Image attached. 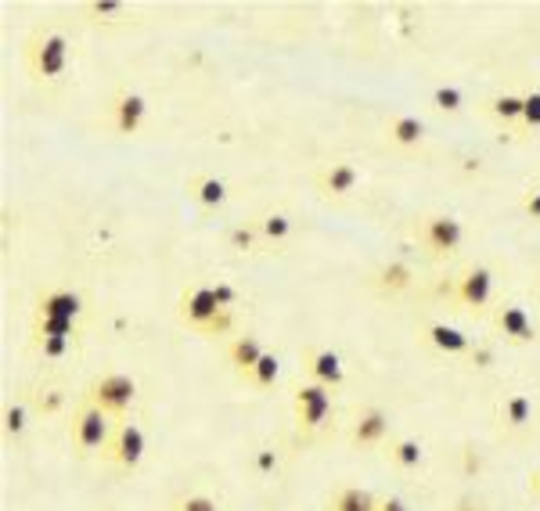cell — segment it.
Returning a JSON list of instances; mask_svg holds the SVG:
<instances>
[{"mask_svg":"<svg viewBox=\"0 0 540 511\" xmlns=\"http://www.w3.org/2000/svg\"><path fill=\"white\" fill-rule=\"evenodd\" d=\"M22 65L29 80L40 87H58L69 76L72 65V44L58 26H36L22 44Z\"/></svg>","mask_w":540,"mask_h":511,"instance_id":"obj_1","label":"cell"},{"mask_svg":"<svg viewBox=\"0 0 540 511\" xmlns=\"http://www.w3.org/2000/svg\"><path fill=\"white\" fill-rule=\"evenodd\" d=\"M177 317L184 328L198 335H209V339H220V335L231 332V310L216 303V292L213 285H191L180 292L177 299Z\"/></svg>","mask_w":540,"mask_h":511,"instance_id":"obj_2","label":"cell"},{"mask_svg":"<svg viewBox=\"0 0 540 511\" xmlns=\"http://www.w3.org/2000/svg\"><path fill=\"white\" fill-rule=\"evenodd\" d=\"M116 422L112 414H105L98 404H90L87 396L80 400V407L69 418V447L76 450V458H105L108 443H112Z\"/></svg>","mask_w":540,"mask_h":511,"instance_id":"obj_3","label":"cell"},{"mask_svg":"<svg viewBox=\"0 0 540 511\" xmlns=\"http://www.w3.org/2000/svg\"><path fill=\"white\" fill-rule=\"evenodd\" d=\"M292 411H296V436L314 440V436H321L335 422L332 389L306 378V382L296 386V393H292Z\"/></svg>","mask_w":540,"mask_h":511,"instance_id":"obj_4","label":"cell"},{"mask_svg":"<svg viewBox=\"0 0 540 511\" xmlns=\"http://www.w3.org/2000/svg\"><path fill=\"white\" fill-rule=\"evenodd\" d=\"M90 400V404H98L105 414H112V418H126V411L134 407L137 400V382L126 371H108V375L94 378L87 386V393H83Z\"/></svg>","mask_w":540,"mask_h":511,"instance_id":"obj_5","label":"cell"},{"mask_svg":"<svg viewBox=\"0 0 540 511\" xmlns=\"http://www.w3.org/2000/svg\"><path fill=\"white\" fill-rule=\"evenodd\" d=\"M148 454V432L134 422V418H119L116 432H112V443L105 450V461L119 472H137Z\"/></svg>","mask_w":540,"mask_h":511,"instance_id":"obj_6","label":"cell"},{"mask_svg":"<svg viewBox=\"0 0 540 511\" xmlns=\"http://www.w3.org/2000/svg\"><path fill=\"white\" fill-rule=\"evenodd\" d=\"M418 238H422L432 260H447V256H458V249L465 245V224L458 216L432 213L418 224Z\"/></svg>","mask_w":540,"mask_h":511,"instance_id":"obj_7","label":"cell"},{"mask_svg":"<svg viewBox=\"0 0 540 511\" xmlns=\"http://www.w3.org/2000/svg\"><path fill=\"white\" fill-rule=\"evenodd\" d=\"M490 328H494L504 342H512V346H533V342L540 339L530 310H526L522 303H515V299H501V303L494 306Z\"/></svg>","mask_w":540,"mask_h":511,"instance_id":"obj_8","label":"cell"},{"mask_svg":"<svg viewBox=\"0 0 540 511\" xmlns=\"http://www.w3.org/2000/svg\"><path fill=\"white\" fill-rule=\"evenodd\" d=\"M450 299L461 303L472 314H486V306L494 303V270L490 267H468L454 285H450Z\"/></svg>","mask_w":540,"mask_h":511,"instance_id":"obj_9","label":"cell"},{"mask_svg":"<svg viewBox=\"0 0 540 511\" xmlns=\"http://www.w3.org/2000/svg\"><path fill=\"white\" fill-rule=\"evenodd\" d=\"M144 119H148V98H144L141 90L123 87L108 98V123H112V130H116L119 137L141 134Z\"/></svg>","mask_w":540,"mask_h":511,"instance_id":"obj_10","label":"cell"},{"mask_svg":"<svg viewBox=\"0 0 540 511\" xmlns=\"http://www.w3.org/2000/svg\"><path fill=\"white\" fill-rule=\"evenodd\" d=\"M314 188L332 202H346V198L357 195L360 188V166L350 159H332L324 162L321 170L314 173Z\"/></svg>","mask_w":540,"mask_h":511,"instance_id":"obj_11","label":"cell"},{"mask_svg":"<svg viewBox=\"0 0 540 511\" xmlns=\"http://www.w3.org/2000/svg\"><path fill=\"white\" fill-rule=\"evenodd\" d=\"M389 429H393V418H389L386 407H360L357 418H353L350 425V447L357 450H375V447H386L393 436H389Z\"/></svg>","mask_w":540,"mask_h":511,"instance_id":"obj_12","label":"cell"},{"mask_svg":"<svg viewBox=\"0 0 540 511\" xmlns=\"http://www.w3.org/2000/svg\"><path fill=\"white\" fill-rule=\"evenodd\" d=\"M303 368L310 382H321L328 389H339L346 382V364L332 346H306L303 350Z\"/></svg>","mask_w":540,"mask_h":511,"instance_id":"obj_13","label":"cell"},{"mask_svg":"<svg viewBox=\"0 0 540 511\" xmlns=\"http://www.w3.org/2000/svg\"><path fill=\"white\" fill-rule=\"evenodd\" d=\"M533 414H537V404H533L530 393H504L501 404H497V422L508 436H519L533 425Z\"/></svg>","mask_w":540,"mask_h":511,"instance_id":"obj_14","label":"cell"},{"mask_svg":"<svg viewBox=\"0 0 540 511\" xmlns=\"http://www.w3.org/2000/svg\"><path fill=\"white\" fill-rule=\"evenodd\" d=\"M83 314V296L80 292H72V288L58 285V288H47L36 296V310L33 317H62V321H80Z\"/></svg>","mask_w":540,"mask_h":511,"instance_id":"obj_15","label":"cell"},{"mask_svg":"<svg viewBox=\"0 0 540 511\" xmlns=\"http://www.w3.org/2000/svg\"><path fill=\"white\" fill-rule=\"evenodd\" d=\"M425 342H429L432 350H440L447 353V357H468L472 353V339H468L461 328H454V324L447 321H429L422 328Z\"/></svg>","mask_w":540,"mask_h":511,"instance_id":"obj_16","label":"cell"},{"mask_svg":"<svg viewBox=\"0 0 540 511\" xmlns=\"http://www.w3.org/2000/svg\"><path fill=\"white\" fill-rule=\"evenodd\" d=\"M188 195L198 202V209H206V213H216V209L227 206V198H231V188H227L224 177H216V173H195L188 180Z\"/></svg>","mask_w":540,"mask_h":511,"instance_id":"obj_17","label":"cell"},{"mask_svg":"<svg viewBox=\"0 0 540 511\" xmlns=\"http://www.w3.org/2000/svg\"><path fill=\"white\" fill-rule=\"evenodd\" d=\"M386 137H389V144H396V148L414 152V148H422V144L429 141V126H425L418 116H407V112H400V116L386 119Z\"/></svg>","mask_w":540,"mask_h":511,"instance_id":"obj_18","label":"cell"},{"mask_svg":"<svg viewBox=\"0 0 540 511\" xmlns=\"http://www.w3.org/2000/svg\"><path fill=\"white\" fill-rule=\"evenodd\" d=\"M263 353H267V350H263V342L256 339V335H249V332L234 335V339L227 342V364H231L238 378L249 375V371L263 360Z\"/></svg>","mask_w":540,"mask_h":511,"instance_id":"obj_19","label":"cell"},{"mask_svg":"<svg viewBox=\"0 0 540 511\" xmlns=\"http://www.w3.org/2000/svg\"><path fill=\"white\" fill-rule=\"evenodd\" d=\"M386 454L400 472H418L425 465V447L418 440H411V436H393L386 443Z\"/></svg>","mask_w":540,"mask_h":511,"instance_id":"obj_20","label":"cell"},{"mask_svg":"<svg viewBox=\"0 0 540 511\" xmlns=\"http://www.w3.org/2000/svg\"><path fill=\"white\" fill-rule=\"evenodd\" d=\"M486 112L494 116V123L501 130H515V126H522V94H515V90L494 94V98L486 101Z\"/></svg>","mask_w":540,"mask_h":511,"instance_id":"obj_21","label":"cell"},{"mask_svg":"<svg viewBox=\"0 0 540 511\" xmlns=\"http://www.w3.org/2000/svg\"><path fill=\"white\" fill-rule=\"evenodd\" d=\"M411 281H414V267L407 260H389L386 267H378L375 274L378 292H386V296H396V292L411 288Z\"/></svg>","mask_w":540,"mask_h":511,"instance_id":"obj_22","label":"cell"},{"mask_svg":"<svg viewBox=\"0 0 540 511\" xmlns=\"http://www.w3.org/2000/svg\"><path fill=\"white\" fill-rule=\"evenodd\" d=\"M378 501L382 497H375L364 486H342L328 501V511H378Z\"/></svg>","mask_w":540,"mask_h":511,"instance_id":"obj_23","label":"cell"},{"mask_svg":"<svg viewBox=\"0 0 540 511\" xmlns=\"http://www.w3.org/2000/svg\"><path fill=\"white\" fill-rule=\"evenodd\" d=\"M256 227H260L263 242H270V245H285L288 238H292V231H296L292 216L281 213V209H270L267 216H260V220H256Z\"/></svg>","mask_w":540,"mask_h":511,"instance_id":"obj_24","label":"cell"},{"mask_svg":"<svg viewBox=\"0 0 540 511\" xmlns=\"http://www.w3.org/2000/svg\"><path fill=\"white\" fill-rule=\"evenodd\" d=\"M33 339H80V321H62V317H33Z\"/></svg>","mask_w":540,"mask_h":511,"instance_id":"obj_25","label":"cell"},{"mask_svg":"<svg viewBox=\"0 0 540 511\" xmlns=\"http://www.w3.org/2000/svg\"><path fill=\"white\" fill-rule=\"evenodd\" d=\"M33 425V414H29V404L26 400H15V404L4 407V440H22Z\"/></svg>","mask_w":540,"mask_h":511,"instance_id":"obj_26","label":"cell"},{"mask_svg":"<svg viewBox=\"0 0 540 511\" xmlns=\"http://www.w3.org/2000/svg\"><path fill=\"white\" fill-rule=\"evenodd\" d=\"M278 378H281V360L274 357V353H263V360L242 378V382H245V386H252V389H274V382H278Z\"/></svg>","mask_w":540,"mask_h":511,"instance_id":"obj_27","label":"cell"},{"mask_svg":"<svg viewBox=\"0 0 540 511\" xmlns=\"http://www.w3.org/2000/svg\"><path fill=\"white\" fill-rule=\"evenodd\" d=\"M429 101L436 112H443V116H458L461 108H465V90L454 87V83H440V87H432Z\"/></svg>","mask_w":540,"mask_h":511,"instance_id":"obj_28","label":"cell"},{"mask_svg":"<svg viewBox=\"0 0 540 511\" xmlns=\"http://www.w3.org/2000/svg\"><path fill=\"white\" fill-rule=\"evenodd\" d=\"M263 238H260V227L256 224H238V227H231L227 231V249L231 252H256V245H260Z\"/></svg>","mask_w":540,"mask_h":511,"instance_id":"obj_29","label":"cell"},{"mask_svg":"<svg viewBox=\"0 0 540 511\" xmlns=\"http://www.w3.org/2000/svg\"><path fill=\"white\" fill-rule=\"evenodd\" d=\"M170 511H220V504H216V497L206 494V490H191V494L177 497Z\"/></svg>","mask_w":540,"mask_h":511,"instance_id":"obj_30","label":"cell"},{"mask_svg":"<svg viewBox=\"0 0 540 511\" xmlns=\"http://www.w3.org/2000/svg\"><path fill=\"white\" fill-rule=\"evenodd\" d=\"M72 346H76V339H33V350L40 353L44 360H62V357H69Z\"/></svg>","mask_w":540,"mask_h":511,"instance_id":"obj_31","label":"cell"},{"mask_svg":"<svg viewBox=\"0 0 540 511\" xmlns=\"http://www.w3.org/2000/svg\"><path fill=\"white\" fill-rule=\"evenodd\" d=\"M522 130H540V90L522 94Z\"/></svg>","mask_w":540,"mask_h":511,"instance_id":"obj_32","label":"cell"},{"mask_svg":"<svg viewBox=\"0 0 540 511\" xmlns=\"http://www.w3.org/2000/svg\"><path fill=\"white\" fill-rule=\"evenodd\" d=\"M519 209H522V216H526V220L540 224V184H533V188L526 191V195H522Z\"/></svg>","mask_w":540,"mask_h":511,"instance_id":"obj_33","label":"cell"},{"mask_svg":"<svg viewBox=\"0 0 540 511\" xmlns=\"http://www.w3.org/2000/svg\"><path fill=\"white\" fill-rule=\"evenodd\" d=\"M87 11L90 15H105V22H112L108 15H123V4L119 0H94V4H87Z\"/></svg>","mask_w":540,"mask_h":511,"instance_id":"obj_34","label":"cell"},{"mask_svg":"<svg viewBox=\"0 0 540 511\" xmlns=\"http://www.w3.org/2000/svg\"><path fill=\"white\" fill-rule=\"evenodd\" d=\"M213 292H216V303L224 306V310H234V303H238V292H234L231 285H224V281H216Z\"/></svg>","mask_w":540,"mask_h":511,"instance_id":"obj_35","label":"cell"},{"mask_svg":"<svg viewBox=\"0 0 540 511\" xmlns=\"http://www.w3.org/2000/svg\"><path fill=\"white\" fill-rule=\"evenodd\" d=\"M378 511H411V504H407L404 497L389 494V497H382V501H378Z\"/></svg>","mask_w":540,"mask_h":511,"instance_id":"obj_36","label":"cell"},{"mask_svg":"<svg viewBox=\"0 0 540 511\" xmlns=\"http://www.w3.org/2000/svg\"><path fill=\"white\" fill-rule=\"evenodd\" d=\"M526 490H530V497L540 504V468H533V472H530V483H526Z\"/></svg>","mask_w":540,"mask_h":511,"instance_id":"obj_37","label":"cell"}]
</instances>
